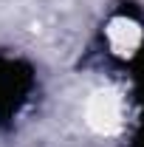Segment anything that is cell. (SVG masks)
<instances>
[{
  "instance_id": "6da1fadb",
  "label": "cell",
  "mask_w": 144,
  "mask_h": 147,
  "mask_svg": "<svg viewBox=\"0 0 144 147\" xmlns=\"http://www.w3.org/2000/svg\"><path fill=\"white\" fill-rule=\"evenodd\" d=\"M31 88H34L31 71L23 62L0 54V119L17 113L20 105L28 99Z\"/></svg>"
}]
</instances>
